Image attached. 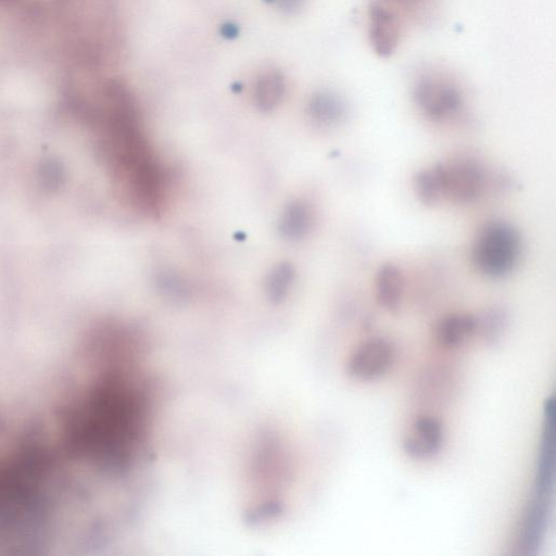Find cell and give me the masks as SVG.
<instances>
[{
	"label": "cell",
	"instance_id": "13",
	"mask_svg": "<svg viewBox=\"0 0 556 556\" xmlns=\"http://www.w3.org/2000/svg\"><path fill=\"white\" fill-rule=\"evenodd\" d=\"M509 325V315L501 307H491L476 317V333L489 345H497Z\"/></svg>",
	"mask_w": 556,
	"mask_h": 556
},
{
	"label": "cell",
	"instance_id": "2",
	"mask_svg": "<svg viewBox=\"0 0 556 556\" xmlns=\"http://www.w3.org/2000/svg\"><path fill=\"white\" fill-rule=\"evenodd\" d=\"M523 238L514 225L492 220L480 227L471 249L475 269L492 280L511 275L523 256Z\"/></svg>",
	"mask_w": 556,
	"mask_h": 556
},
{
	"label": "cell",
	"instance_id": "15",
	"mask_svg": "<svg viewBox=\"0 0 556 556\" xmlns=\"http://www.w3.org/2000/svg\"><path fill=\"white\" fill-rule=\"evenodd\" d=\"M295 281V271L292 265L282 263L276 265L267 278V294L273 302L282 301Z\"/></svg>",
	"mask_w": 556,
	"mask_h": 556
},
{
	"label": "cell",
	"instance_id": "4",
	"mask_svg": "<svg viewBox=\"0 0 556 556\" xmlns=\"http://www.w3.org/2000/svg\"><path fill=\"white\" fill-rule=\"evenodd\" d=\"M412 98L421 115L437 124L458 119L465 106L460 85L440 71L422 73L413 84Z\"/></svg>",
	"mask_w": 556,
	"mask_h": 556
},
{
	"label": "cell",
	"instance_id": "14",
	"mask_svg": "<svg viewBox=\"0 0 556 556\" xmlns=\"http://www.w3.org/2000/svg\"><path fill=\"white\" fill-rule=\"evenodd\" d=\"M284 90V80L281 75L274 72L263 75L257 83L255 92L258 107L265 111L272 110L281 103Z\"/></svg>",
	"mask_w": 556,
	"mask_h": 556
},
{
	"label": "cell",
	"instance_id": "3",
	"mask_svg": "<svg viewBox=\"0 0 556 556\" xmlns=\"http://www.w3.org/2000/svg\"><path fill=\"white\" fill-rule=\"evenodd\" d=\"M439 164L444 200L453 205H474L496 188L497 176L477 157L459 155Z\"/></svg>",
	"mask_w": 556,
	"mask_h": 556
},
{
	"label": "cell",
	"instance_id": "12",
	"mask_svg": "<svg viewBox=\"0 0 556 556\" xmlns=\"http://www.w3.org/2000/svg\"><path fill=\"white\" fill-rule=\"evenodd\" d=\"M413 189L417 199L427 207L436 206L444 200L440 164L417 172L413 178Z\"/></svg>",
	"mask_w": 556,
	"mask_h": 556
},
{
	"label": "cell",
	"instance_id": "17",
	"mask_svg": "<svg viewBox=\"0 0 556 556\" xmlns=\"http://www.w3.org/2000/svg\"><path fill=\"white\" fill-rule=\"evenodd\" d=\"M397 2L406 5H412V4H416L417 2H422V0H397Z\"/></svg>",
	"mask_w": 556,
	"mask_h": 556
},
{
	"label": "cell",
	"instance_id": "8",
	"mask_svg": "<svg viewBox=\"0 0 556 556\" xmlns=\"http://www.w3.org/2000/svg\"><path fill=\"white\" fill-rule=\"evenodd\" d=\"M404 275L393 263H385L376 273L375 296L378 305L389 312H398L404 295Z\"/></svg>",
	"mask_w": 556,
	"mask_h": 556
},
{
	"label": "cell",
	"instance_id": "7",
	"mask_svg": "<svg viewBox=\"0 0 556 556\" xmlns=\"http://www.w3.org/2000/svg\"><path fill=\"white\" fill-rule=\"evenodd\" d=\"M370 37L378 55L390 56L399 45L401 37L400 20L393 8L375 2L370 9Z\"/></svg>",
	"mask_w": 556,
	"mask_h": 556
},
{
	"label": "cell",
	"instance_id": "5",
	"mask_svg": "<svg viewBox=\"0 0 556 556\" xmlns=\"http://www.w3.org/2000/svg\"><path fill=\"white\" fill-rule=\"evenodd\" d=\"M395 358V347L388 339L371 338L353 350L347 362V374L359 382H373L389 372Z\"/></svg>",
	"mask_w": 556,
	"mask_h": 556
},
{
	"label": "cell",
	"instance_id": "6",
	"mask_svg": "<svg viewBox=\"0 0 556 556\" xmlns=\"http://www.w3.org/2000/svg\"><path fill=\"white\" fill-rule=\"evenodd\" d=\"M444 444V428L431 416H421L412 424L409 434L403 440V451L413 460L431 459Z\"/></svg>",
	"mask_w": 556,
	"mask_h": 556
},
{
	"label": "cell",
	"instance_id": "9",
	"mask_svg": "<svg viewBox=\"0 0 556 556\" xmlns=\"http://www.w3.org/2000/svg\"><path fill=\"white\" fill-rule=\"evenodd\" d=\"M311 121L323 129H333L348 115L346 101L338 94L322 91L312 96L308 106Z\"/></svg>",
	"mask_w": 556,
	"mask_h": 556
},
{
	"label": "cell",
	"instance_id": "10",
	"mask_svg": "<svg viewBox=\"0 0 556 556\" xmlns=\"http://www.w3.org/2000/svg\"><path fill=\"white\" fill-rule=\"evenodd\" d=\"M476 334V317L472 314L452 313L435 325L434 335L439 346L456 349Z\"/></svg>",
	"mask_w": 556,
	"mask_h": 556
},
{
	"label": "cell",
	"instance_id": "11",
	"mask_svg": "<svg viewBox=\"0 0 556 556\" xmlns=\"http://www.w3.org/2000/svg\"><path fill=\"white\" fill-rule=\"evenodd\" d=\"M314 220V211L308 202L293 201L282 213L280 232L288 240L305 238L313 229Z\"/></svg>",
	"mask_w": 556,
	"mask_h": 556
},
{
	"label": "cell",
	"instance_id": "1",
	"mask_svg": "<svg viewBox=\"0 0 556 556\" xmlns=\"http://www.w3.org/2000/svg\"><path fill=\"white\" fill-rule=\"evenodd\" d=\"M113 180L137 211L156 216L167 202V170L150 147L135 104L111 108L93 126Z\"/></svg>",
	"mask_w": 556,
	"mask_h": 556
},
{
	"label": "cell",
	"instance_id": "16",
	"mask_svg": "<svg viewBox=\"0 0 556 556\" xmlns=\"http://www.w3.org/2000/svg\"><path fill=\"white\" fill-rule=\"evenodd\" d=\"M281 3V6L288 11L297 10L305 3V0H278Z\"/></svg>",
	"mask_w": 556,
	"mask_h": 556
}]
</instances>
